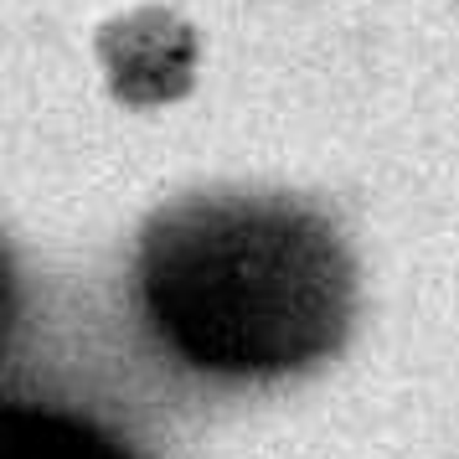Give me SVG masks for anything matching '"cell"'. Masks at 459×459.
Here are the masks:
<instances>
[{
	"mask_svg": "<svg viewBox=\"0 0 459 459\" xmlns=\"http://www.w3.org/2000/svg\"><path fill=\"white\" fill-rule=\"evenodd\" d=\"M140 305L212 377H284L331 356L356 310L341 232L284 196H191L140 238Z\"/></svg>",
	"mask_w": 459,
	"mask_h": 459,
	"instance_id": "6da1fadb",
	"label": "cell"
},
{
	"mask_svg": "<svg viewBox=\"0 0 459 459\" xmlns=\"http://www.w3.org/2000/svg\"><path fill=\"white\" fill-rule=\"evenodd\" d=\"M0 459H134V455L88 418H73L63 408L11 403L5 408Z\"/></svg>",
	"mask_w": 459,
	"mask_h": 459,
	"instance_id": "7a4b0ae2",
	"label": "cell"
},
{
	"mask_svg": "<svg viewBox=\"0 0 459 459\" xmlns=\"http://www.w3.org/2000/svg\"><path fill=\"white\" fill-rule=\"evenodd\" d=\"M104 57H108V67H114V78H119V93L140 99V88H145L140 78H155V93H166L170 83L160 78V73H170L176 83L186 78L191 37H186V26H176L170 16L150 11V16H134V22L108 31Z\"/></svg>",
	"mask_w": 459,
	"mask_h": 459,
	"instance_id": "3957f363",
	"label": "cell"
}]
</instances>
